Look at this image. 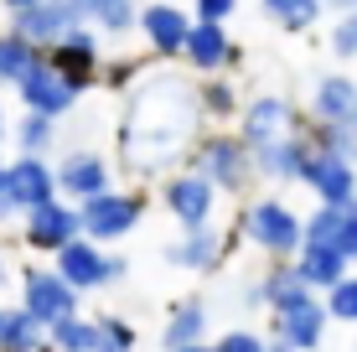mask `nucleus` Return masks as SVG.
Returning <instances> with one entry per match:
<instances>
[{"mask_svg":"<svg viewBox=\"0 0 357 352\" xmlns=\"http://www.w3.org/2000/svg\"><path fill=\"white\" fill-rule=\"evenodd\" d=\"M202 125L207 119L197 104V83L166 68H145L125 89L119 109V166L135 181H161L192 155Z\"/></svg>","mask_w":357,"mask_h":352,"instance_id":"1","label":"nucleus"},{"mask_svg":"<svg viewBox=\"0 0 357 352\" xmlns=\"http://www.w3.org/2000/svg\"><path fill=\"white\" fill-rule=\"evenodd\" d=\"M187 161H192L202 176H213V187L223 192V197H249V187L259 181V176H254V151L243 145L238 130H228V125L202 130Z\"/></svg>","mask_w":357,"mask_h":352,"instance_id":"2","label":"nucleus"},{"mask_svg":"<svg viewBox=\"0 0 357 352\" xmlns=\"http://www.w3.org/2000/svg\"><path fill=\"white\" fill-rule=\"evenodd\" d=\"M238 238L254 244L264 259H295V249L305 244V228L285 197H249L238 213Z\"/></svg>","mask_w":357,"mask_h":352,"instance_id":"3","label":"nucleus"},{"mask_svg":"<svg viewBox=\"0 0 357 352\" xmlns=\"http://www.w3.org/2000/svg\"><path fill=\"white\" fill-rule=\"evenodd\" d=\"M52 270L63 275L78 296H93V290H109V285L125 280L130 259L125 254H109V244H98V238L78 234V238H68V244L52 254Z\"/></svg>","mask_w":357,"mask_h":352,"instance_id":"4","label":"nucleus"},{"mask_svg":"<svg viewBox=\"0 0 357 352\" xmlns=\"http://www.w3.org/2000/svg\"><path fill=\"white\" fill-rule=\"evenodd\" d=\"M145 208H151V197L135 187H104L93 192V197L78 202V217H83V234L98 238V244H119V238H130L135 228H140Z\"/></svg>","mask_w":357,"mask_h":352,"instance_id":"5","label":"nucleus"},{"mask_svg":"<svg viewBox=\"0 0 357 352\" xmlns=\"http://www.w3.org/2000/svg\"><path fill=\"white\" fill-rule=\"evenodd\" d=\"M331 332V316H326V300L321 290H305V296L285 300V306H269V342L275 347H290V352H316Z\"/></svg>","mask_w":357,"mask_h":352,"instance_id":"6","label":"nucleus"},{"mask_svg":"<svg viewBox=\"0 0 357 352\" xmlns=\"http://www.w3.org/2000/svg\"><path fill=\"white\" fill-rule=\"evenodd\" d=\"M218 202H223V192L213 187V176H202L192 161L171 166L161 176V208L176 217L181 228H197V223H213Z\"/></svg>","mask_w":357,"mask_h":352,"instance_id":"7","label":"nucleus"},{"mask_svg":"<svg viewBox=\"0 0 357 352\" xmlns=\"http://www.w3.org/2000/svg\"><path fill=\"white\" fill-rule=\"evenodd\" d=\"M47 63L63 72L78 93L98 89V63H104V36H98V26H89V21L68 26L52 47H47Z\"/></svg>","mask_w":357,"mask_h":352,"instance_id":"8","label":"nucleus"},{"mask_svg":"<svg viewBox=\"0 0 357 352\" xmlns=\"http://www.w3.org/2000/svg\"><path fill=\"white\" fill-rule=\"evenodd\" d=\"M301 181L316 202H331V208H352L357 197V161L337 151H321V145H305V161H301Z\"/></svg>","mask_w":357,"mask_h":352,"instance_id":"9","label":"nucleus"},{"mask_svg":"<svg viewBox=\"0 0 357 352\" xmlns=\"http://www.w3.org/2000/svg\"><path fill=\"white\" fill-rule=\"evenodd\" d=\"M187 26H192V6L187 0H140L135 31L145 36V52H151L155 63H176L181 57Z\"/></svg>","mask_w":357,"mask_h":352,"instance_id":"10","label":"nucleus"},{"mask_svg":"<svg viewBox=\"0 0 357 352\" xmlns=\"http://www.w3.org/2000/svg\"><path fill=\"white\" fill-rule=\"evenodd\" d=\"M16 280H21V306H26L36 321H47V326L73 316V311H83V296L52 270V264H21Z\"/></svg>","mask_w":357,"mask_h":352,"instance_id":"11","label":"nucleus"},{"mask_svg":"<svg viewBox=\"0 0 357 352\" xmlns=\"http://www.w3.org/2000/svg\"><path fill=\"white\" fill-rule=\"evenodd\" d=\"M228 254H233V234H223L218 223H197V228H181V238H171L161 259L187 275H218L228 264Z\"/></svg>","mask_w":357,"mask_h":352,"instance_id":"12","label":"nucleus"},{"mask_svg":"<svg viewBox=\"0 0 357 352\" xmlns=\"http://www.w3.org/2000/svg\"><path fill=\"white\" fill-rule=\"evenodd\" d=\"M78 234H83V217H78V202H68V197H47L21 213V244L31 254H57Z\"/></svg>","mask_w":357,"mask_h":352,"instance_id":"13","label":"nucleus"},{"mask_svg":"<svg viewBox=\"0 0 357 352\" xmlns=\"http://www.w3.org/2000/svg\"><path fill=\"white\" fill-rule=\"evenodd\" d=\"M83 93L73 89V83L47 63V52H36V63L16 78V104L21 109H36V114H52V119H68L73 109H78Z\"/></svg>","mask_w":357,"mask_h":352,"instance_id":"14","label":"nucleus"},{"mask_svg":"<svg viewBox=\"0 0 357 352\" xmlns=\"http://www.w3.org/2000/svg\"><path fill=\"white\" fill-rule=\"evenodd\" d=\"M176 63H187L192 72H233V68L243 63V47L233 42L228 21H202V16H192L187 42H181V57H176Z\"/></svg>","mask_w":357,"mask_h":352,"instance_id":"15","label":"nucleus"},{"mask_svg":"<svg viewBox=\"0 0 357 352\" xmlns=\"http://www.w3.org/2000/svg\"><path fill=\"white\" fill-rule=\"evenodd\" d=\"M114 187V161H109L104 151H93V145H68L63 155H57V197L68 202H83L93 197V192Z\"/></svg>","mask_w":357,"mask_h":352,"instance_id":"16","label":"nucleus"},{"mask_svg":"<svg viewBox=\"0 0 357 352\" xmlns=\"http://www.w3.org/2000/svg\"><path fill=\"white\" fill-rule=\"evenodd\" d=\"M0 197L16 208V217L36 208V202L57 197V166L47 155H31V151H16V161H6V181H0Z\"/></svg>","mask_w":357,"mask_h":352,"instance_id":"17","label":"nucleus"},{"mask_svg":"<svg viewBox=\"0 0 357 352\" xmlns=\"http://www.w3.org/2000/svg\"><path fill=\"white\" fill-rule=\"evenodd\" d=\"M233 130L243 135V145H259L269 135H280V130H305V119H301V109H295L285 93H254V99L238 104Z\"/></svg>","mask_w":357,"mask_h":352,"instance_id":"18","label":"nucleus"},{"mask_svg":"<svg viewBox=\"0 0 357 352\" xmlns=\"http://www.w3.org/2000/svg\"><path fill=\"white\" fill-rule=\"evenodd\" d=\"M305 125H311V119H305ZM305 145H311V135H305V130H280V135L249 145V151H254V176L269 181V187H290V181L301 176Z\"/></svg>","mask_w":357,"mask_h":352,"instance_id":"19","label":"nucleus"},{"mask_svg":"<svg viewBox=\"0 0 357 352\" xmlns=\"http://www.w3.org/2000/svg\"><path fill=\"white\" fill-rule=\"evenodd\" d=\"M6 26L16 31V36H26L31 47H42V52H47V47H52L68 26H78V10H73L68 0H36V6L10 10V16H6Z\"/></svg>","mask_w":357,"mask_h":352,"instance_id":"20","label":"nucleus"},{"mask_svg":"<svg viewBox=\"0 0 357 352\" xmlns=\"http://www.w3.org/2000/svg\"><path fill=\"white\" fill-rule=\"evenodd\" d=\"M305 114L316 125H357V78L352 72H321L311 89Z\"/></svg>","mask_w":357,"mask_h":352,"instance_id":"21","label":"nucleus"},{"mask_svg":"<svg viewBox=\"0 0 357 352\" xmlns=\"http://www.w3.org/2000/svg\"><path fill=\"white\" fill-rule=\"evenodd\" d=\"M207 342V300L202 296H187L166 311V326H161V347L166 352H192Z\"/></svg>","mask_w":357,"mask_h":352,"instance_id":"22","label":"nucleus"},{"mask_svg":"<svg viewBox=\"0 0 357 352\" xmlns=\"http://www.w3.org/2000/svg\"><path fill=\"white\" fill-rule=\"evenodd\" d=\"M305 275L295 270V259H269V270H259V280H254L249 290H243V300L249 306H285V300H295V296H305Z\"/></svg>","mask_w":357,"mask_h":352,"instance_id":"23","label":"nucleus"},{"mask_svg":"<svg viewBox=\"0 0 357 352\" xmlns=\"http://www.w3.org/2000/svg\"><path fill=\"white\" fill-rule=\"evenodd\" d=\"M197 104H202L207 125H233L243 93H238V83H233L228 72H197Z\"/></svg>","mask_w":357,"mask_h":352,"instance_id":"24","label":"nucleus"},{"mask_svg":"<svg viewBox=\"0 0 357 352\" xmlns=\"http://www.w3.org/2000/svg\"><path fill=\"white\" fill-rule=\"evenodd\" d=\"M47 347V321H36L26 306H6L0 300V352H36Z\"/></svg>","mask_w":357,"mask_h":352,"instance_id":"25","label":"nucleus"},{"mask_svg":"<svg viewBox=\"0 0 357 352\" xmlns=\"http://www.w3.org/2000/svg\"><path fill=\"white\" fill-rule=\"evenodd\" d=\"M47 347H57V352H109L98 316H83V311H73V316L47 326Z\"/></svg>","mask_w":357,"mask_h":352,"instance_id":"26","label":"nucleus"},{"mask_svg":"<svg viewBox=\"0 0 357 352\" xmlns=\"http://www.w3.org/2000/svg\"><path fill=\"white\" fill-rule=\"evenodd\" d=\"M295 270L305 275L311 290H326L331 280H342V275L352 270V259L342 249H331V244H301L295 249Z\"/></svg>","mask_w":357,"mask_h":352,"instance_id":"27","label":"nucleus"},{"mask_svg":"<svg viewBox=\"0 0 357 352\" xmlns=\"http://www.w3.org/2000/svg\"><path fill=\"white\" fill-rule=\"evenodd\" d=\"M259 16L275 21L280 31H311L326 16V6L321 0H259Z\"/></svg>","mask_w":357,"mask_h":352,"instance_id":"28","label":"nucleus"},{"mask_svg":"<svg viewBox=\"0 0 357 352\" xmlns=\"http://www.w3.org/2000/svg\"><path fill=\"white\" fill-rule=\"evenodd\" d=\"M16 151H31V155L57 151V119L52 114H36V109H21V119H16Z\"/></svg>","mask_w":357,"mask_h":352,"instance_id":"29","label":"nucleus"},{"mask_svg":"<svg viewBox=\"0 0 357 352\" xmlns=\"http://www.w3.org/2000/svg\"><path fill=\"white\" fill-rule=\"evenodd\" d=\"M36 52H42V47H31L26 36H16L10 26L0 31V89H16V78L36 63Z\"/></svg>","mask_w":357,"mask_h":352,"instance_id":"30","label":"nucleus"},{"mask_svg":"<svg viewBox=\"0 0 357 352\" xmlns=\"http://www.w3.org/2000/svg\"><path fill=\"white\" fill-rule=\"evenodd\" d=\"M321 300H326V316H331V321L357 326V270H347L342 280H331V285L321 290Z\"/></svg>","mask_w":357,"mask_h":352,"instance_id":"31","label":"nucleus"},{"mask_svg":"<svg viewBox=\"0 0 357 352\" xmlns=\"http://www.w3.org/2000/svg\"><path fill=\"white\" fill-rule=\"evenodd\" d=\"M155 57H104L98 63V89H109V93H125L135 78H140L145 68H151Z\"/></svg>","mask_w":357,"mask_h":352,"instance_id":"32","label":"nucleus"},{"mask_svg":"<svg viewBox=\"0 0 357 352\" xmlns=\"http://www.w3.org/2000/svg\"><path fill=\"white\" fill-rule=\"evenodd\" d=\"M326 47H331L337 63H357V6L337 10V21H331V31H326Z\"/></svg>","mask_w":357,"mask_h":352,"instance_id":"33","label":"nucleus"},{"mask_svg":"<svg viewBox=\"0 0 357 352\" xmlns=\"http://www.w3.org/2000/svg\"><path fill=\"white\" fill-rule=\"evenodd\" d=\"M342 213H347V208H331V202H316V208L301 217V228H305V244H331V234H337Z\"/></svg>","mask_w":357,"mask_h":352,"instance_id":"34","label":"nucleus"},{"mask_svg":"<svg viewBox=\"0 0 357 352\" xmlns=\"http://www.w3.org/2000/svg\"><path fill=\"white\" fill-rule=\"evenodd\" d=\"M98 326H104V347L109 352H130L135 342H140V332H135L125 316H98Z\"/></svg>","mask_w":357,"mask_h":352,"instance_id":"35","label":"nucleus"},{"mask_svg":"<svg viewBox=\"0 0 357 352\" xmlns=\"http://www.w3.org/2000/svg\"><path fill=\"white\" fill-rule=\"evenodd\" d=\"M218 352H264V337L249 332V326H233V332L218 337Z\"/></svg>","mask_w":357,"mask_h":352,"instance_id":"36","label":"nucleus"},{"mask_svg":"<svg viewBox=\"0 0 357 352\" xmlns=\"http://www.w3.org/2000/svg\"><path fill=\"white\" fill-rule=\"evenodd\" d=\"M331 249H342V254H347V259L357 264V213L347 208V213H342V223H337V234H331Z\"/></svg>","mask_w":357,"mask_h":352,"instance_id":"37","label":"nucleus"},{"mask_svg":"<svg viewBox=\"0 0 357 352\" xmlns=\"http://www.w3.org/2000/svg\"><path fill=\"white\" fill-rule=\"evenodd\" d=\"M192 6V16H202V21H233V10L243 6V0H187Z\"/></svg>","mask_w":357,"mask_h":352,"instance_id":"38","label":"nucleus"},{"mask_svg":"<svg viewBox=\"0 0 357 352\" xmlns=\"http://www.w3.org/2000/svg\"><path fill=\"white\" fill-rule=\"evenodd\" d=\"M321 6L331 10V16H337V10H352V6H357V0H321Z\"/></svg>","mask_w":357,"mask_h":352,"instance_id":"39","label":"nucleus"},{"mask_svg":"<svg viewBox=\"0 0 357 352\" xmlns=\"http://www.w3.org/2000/svg\"><path fill=\"white\" fill-rule=\"evenodd\" d=\"M21 6H36V0H0V10H6V16H10V10H21Z\"/></svg>","mask_w":357,"mask_h":352,"instance_id":"40","label":"nucleus"},{"mask_svg":"<svg viewBox=\"0 0 357 352\" xmlns=\"http://www.w3.org/2000/svg\"><path fill=\"white\" fill-rule=\"evenodd\" d=\"M10 285V264H6V249H0V290Z\"/></svg>","mask_w":357,"mask_h":352,"instance_id":"41","label":"nucleus"},{"mask_svg":"<svg viewBox=\"0 0 357 352\" xmlns=\"http://www.w3.org/2000/svg\"><path fill=\"white\" fill-rule=\"evenodd\" d=\"M10 135V119H6V109H0V140H6Z\"/></svg>","mask_w":357,"mask_h":352,"instance_id":"42","label":"nucleus"},{"mask_svg":"<svg viewBox=\"0 0 357 352\" xmlns=\"http://www.w3.org/2000/svg\"><path fill=\"white\" fill-rule=\"evenodd\" d=\"M0 181H6V161H0Z\"/></svg>","mask_w":357,"mask_h":352,"instance_id":"43","label":"nucleus"},{"mask_svg":"<svg viewBox=\"0 0 357 352\" xmlns=\"http://www.w3.org/2000/svg\"><path fill=\"white\" fill-rule=\"evenodd\" d=\"M352 213H357V197H352Z\"/></svg>","mask_w":357,"mask_h":352,"instance_id":"44","label":"nucleus"}]
</instances>
